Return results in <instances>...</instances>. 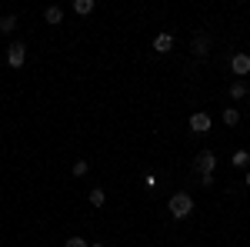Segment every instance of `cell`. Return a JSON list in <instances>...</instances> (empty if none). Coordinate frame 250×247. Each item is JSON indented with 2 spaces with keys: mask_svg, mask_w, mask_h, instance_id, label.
I'll use <instances>...</instances> for the list:
<instances>
[{
  "mask_svg": "<svg viewBox=\"0 0 250 247\" xmlns=\"http://www.w3.org/2000/svg\"><path fill=\"white\" fill-rule=\"evenodd\" d=\"M167 210H170L173 221H184V217H190V214H193V197L180 190V194H173L170 201H167Z\"/></svg>",
  "mask_w": 250,
  "mask_h": 247,
  "instance_id": "1",
  "label": "cell"
},
{
  "mask_svg": "<svg viewBox=\"0 0 250 247\" xmlns=\"http://www.w3.org/2000/svg\"><path fill=\"white\" fill-rule=\"evenodd\" d=\"M23 60H27V44H23V40H14V44L7 47V67H10V70H20Z\"/></svg>",
  "mask_w": 250,
  "mask_h": 247,
  "instance_id": "2",
  "label": "cell"
},
{
  "mask_svg": "<svg viewBox=\"0 0 250 247\" xmlns=\"http://www.w3.org/2000/svg\"><path fill=\"white\" fill-rule=\"evenodd\" d=\"M213 167H217V154L213 151H200L197 154V171L200 174H213Z\"/></svg>",
  "mask_w": 250,
  "mask_h": 247,
  "instance_id": "3",
  "label": "cell"
},
{
  "mask_svg": "<svg viewBox=\"0 0 250 247\" xmlns=\"http://www.w3.org/2000/svg\"><path fill=\"white\" fill-rule=\"evenodd\" d=\"M210 114H204V111H197V114H190V131L193 134H207L210 131Z\"/></svg>",
  "mask_w": 250,
  "mask_h": 247,
  "instance_id": "4",
  "label": "cell"
},
{
  "mask_svg": "<svg viewBox=\"0 0 250 247\" xmlns=\"http://www.w3.org/2000/svg\"><path fill=\"white\" fill-rule=\"evenodd\" d=\"M207 50H210V37H207V34H197L193 44H190V54L197 60H204V57H207Z\"/></svg>",
  "mask_w": 250,
  "mask_h": 247,
  "instance_id": "5",
  "label": "cell"
},
{
  "mask_svg": "<svg viewBox=\"0 0 250 247\" xmlns=\"http://www.w3.org/2000/svg\"><path fill=\"white\" fill-rule=\"evenodd\" d=\"M230 70L237 77H247L250 74V54H233L230 57Z\"/></svg>",
  "mask_w": 250,
  "mask_h": 247,
  "instance_id": "6",
  "label": "cell"
},
{
  "mask_svg": "<svg viewBox=\"0 0 250 247\" xmlns=\"http://www.w3.org/2000/svg\"><path fill=\"white\" fill-rule=\"evenodd\" d=\"M154 50H157V54L173 50V34H167V30H164V34H157V37H154Z\"/></svg>",
  "mask_w": 250,
  "mask_h": 247,
  "instance_id": "7",
  "label": "cell"
},
{
  "mask_svg": "<svg viewBox=\"0 0 250 247\" xmlns=\"http://www.w3.org/2000/svg\"><path fill=\"white\" fill-rule=\"evenodd\" d=\"M43 20H47L50 27L63 23V7H47V10H43Z\"/></svg>",
  "mask_w": 250,
  "mask_h": 247,
  "instance_id": "8",
  "label": "cell"
},
{
  "mask_svg": "<svg viewBox=\"0 0 250 247\" xmlns=\"http://www.w3.org/2000/svg\"><path fill=\"white\" fill-rule=\"evenodd\" d=\"M230 164L237 167V171H250V154H247V151H233Z\"/></svg>",
  "mask_w": 250,
  "mask_h": 247,
  "instance_id": "9",
  "label": "cell"
},
{
  "mask_svg": "<svg viewBox=\"0 0 250 247\" xmlns=\"http://www.w3.org/2000/svg\"><path fill=\"white\" fill-rule=\"evenodd\" d=\"M230 97L233 100H244V97H247V80H233L230 84Z\"/></svg>",
  "mask_w": 250,
  "mask_h": 247,
  "instance_id": "10",
  "label": "cell"
},
{
  "mask_svg": "<svg viewBox=\"0 0 250 247\" xmlns=\"http://www.w3.org/2000/svg\"><path fill=\"white\" fill-rule=\"evenodd\" d=\"M107 204V194L104 187H90V207H104Z\"/></svg>",
  "mask_w": 250,
  "mask_h": 247,
  "instance_id": "11",
  "label": "cell"
},
{
  "mask_svg": "<svg viewBox=\"0 0 250 247\" xmlns=\"http://www.w3.org/2000/svg\"><path fill=\"white\" fill-rule=\"evenodd\" d=\"M224 124H227V127H237V124H240V111H237V107H224Z\"/></svg>",
  "mask_w": 250,
  "mask_h": 247,
  "instance_id": "12",
  "label": "cell"
},
{
  "mask_svg": "<svg viewBox=\"0 0 250 247\" xmlns=\"http://www.w3.org/2000/svg\"><path fill=\"white\" fill-rule=\"evenodd\" d=\"M94 7H97L94 0H74V10H77L80 17H87V14H94Z\"/></svg>",
  "mask_w": 250,
  "mask_h": 247,
  "instance_id": "13",
  "label": "cell"
},
{
  "mask_svg": "<svg viewBox=\"0 0 250 247\" xmlns=\"http://www.w3.org/2000/svg\"><path fill=\"white\" fill-rule=\"evenodd\" d=\"M10 30H17V17L10 14V17H0V34H10Z\"/></svg>",
  "mask_w": 250,
  "mask_h": 247,
  "instance_id": "14",
  "label": "cell"
},
{
  "mask_svg": "<svg viewBox=\"0 0 250 247\" xmlns=\"http://www.w3.org/2000/svg\"><path fill=\"white\" fill-rule=\"evenodd\" d=\"M63 247H90V241H83V237H67Z\"/></svg>",
  "mask_w": 250,
  "mask_h": 247,
  "instance_id": "15",
  "label": "cell"
},
{
  "mask_svg": "<svg viewBox=\"0 0 250 247\" xmlns=\"http://www.w3.org/2000/svg\"><path fill=\"white\" fill-rule=\"evenodd\" d=\"M87 171H90V164H87V160H74V174H77V177H83Z\"/></svg>",
  "mask_w": 250,
  "mask_h": 247,
  "instance_id": "16",
  "label": "cell"
},
{
  "mask_svg": "<svg viewBox=\"0 0 250 247\" xmlns=\"http://www.w3.org/2000/svg\"><path fill=\"white\" fill-rule=\"evenodd\" d=\"M200 184L204 187H213V174H200Z\"/></svg>",
  "mask_w": 250,
  "mask_h": 247,
  "instance_id": "17",
  "label": "cell"
},
{
  "mask_svg": "<svg viewBox=\"0 0 250 247\" xmlns=\"http://www.w3.org/2000/svg\"><path fill=\"white\" fill-rule=\"evenodd\" d=\"M244 184H247V187H250V171H247V177H244Z\"/></svg>",
  "mask_w": 250,
  "mask_h": 247,
  "instance_id": "18",
  "label": "cell"
},
{
  "mask_svg": "<svg viewBox=\"0 0 250 247\" xmlns=\"http://www.w3.org/2000/svg\"><path fill=\"white\" fill-rule=\"evenodd\" d=\"M90 247H104V244H97V241H94V244H90Z\"/></svg>",
  "mask_w": 250,
  "mask_h": 247,
  "instance_id": "19",
  "label": "cell"
}]
</instances>
